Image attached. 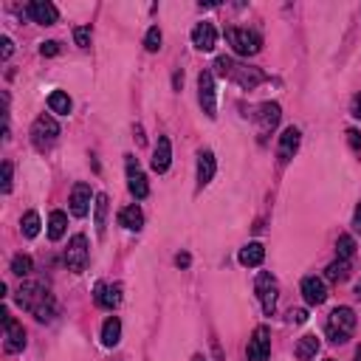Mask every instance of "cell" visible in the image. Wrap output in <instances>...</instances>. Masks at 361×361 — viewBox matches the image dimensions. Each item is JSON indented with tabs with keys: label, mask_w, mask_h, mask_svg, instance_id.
Returning a JSON list of instances; mask_svg holds the SVG:
<instances>
[{
	"label": "cell",
	"mask_w": 361,
	"mask_h": 361,
	"mask_svg": "<svg viewBox=\"0 0 361 361\" xmlns=\"http://www.w3.org/2000/svg\"><path fill=\"white\" fill-rule=\"evenodd\" d=\"M173 82H175V88H181V85H184V74H175V79H173Z\"/></svg>",
	"instance_id": "b9f144b4"
},
{
	"label": "cell",
	"mask_w": 361,
	"mask_h": 361,
	"mask_svg": "<svg viewBox=\"0 0 361 361\" xmlns=\"http://www.w3.org/2000/svg\"><path fill=\"white\" fill-rule=\"evenodd\" d=\"M214 170H218L214 153H212V150H201V153H198V189H203V186L214 178Z\"/></svg>",
	"instance_id": "ffe728a7"
},
{
	"label": "cell",
	"mask_w": 361,
	"mask_h": 361,
	"mask_svg": "<svg viewBox=\"0 0 361 361\" xmlns=\"http://www.w3.org/2000/svg\"><path fill=\"white\" fill-rule=\"evenodd\" d=\"M119 226H125L130 232H141V226H144V212L136 203L133 206H125L122 212H119Z\"/></svg>",
	"instance_id": "7402d4cb"
},
{
	"label": "cell",
	"mask_w": 361,
	"mask_h": 361,
	"mask_svg": "<svg viewBox=\"0 0 361 361\" xmlns=\"http://www.w3.org/2000/svg\"><path fill=\"white\" fill-rule=\"evenodd\" d=\"M0 189H3V195H9V192H12V164L9 161L3 164V186H0Z\"/></svg>",
	"instance_id": "e575fe53"
},
{
	"label": "cell",
	"mask_w": 361,
	"mask_h": 361,
	"mask_svg": "<svg viewBox=\"0 0 361 361\" xmlns=\"http://www.w3.org/2000/svg\"><path fill=\"white\" fill-rule=\"evenodd\" d=\"M356 361H361V345L356 347Z\"/></svg>",
	"instance_id": "ee69618b"
},
{
	"label": "cell",
	"mask_w": 361,
	"mask_h": 361,
	"mask_svg": "<svg viewBox=\"0 0 361 361\" xmlns=\"http://www.w3.org/2000/svg\"><path fill=\"white\" fill-rule=\"evenodd\" d=\"M325 361H336V358H325Z\"/></svg>",
	"instance_id": "bcb514c9"
},
{
	"label": "cell",
	"mask_w": 361,
	"mask_h": 361,
	"mask_svg": "<svg viewBox=\"0 0 361 361\" xmlns=\"http://www.w3.org/2000/svg\"><path fill=\"white\" fill-rule=\"evenodd\" d=\"M65 229H68V214L60 212V209H54L51 218H48V237H51V240H62Z\"/></svg>",
	"instance_id": "4316f807"
},
{
	"label": "cell",
	"mask_w": 361,
	"mask_h": 361,
	"mask_svg": "<svg viewBox=\"0 0 361 361\" xmlns=\"http://www.w3.org/2000/svg\"><path fill=\"white\" fill-rule=\"evenodd\" d=\"M48 108H51V113H60V116H68L71 113V96L65 90H54L51 96H48Z\"/></svg>",
	"instance_id": "83f0119b"
},
{
	"label": "cell",
	"mask_w": 361,
	"mask_h": 361,
	"mask_svg": "<svg viewBox=\"0 0 361 361\" xmlns=\"http://www.w3.org/2000/svg\"><path fill=\"white\" fill-rule=\"evenodd\" d=\"M26 14H29L34 23H40V26H54V23L60 20L57 6L48 3V0H34V3H29V6H26Z\"/></svg>",
	"instance_id": "9a60e30c"
},
{
	"label": "cell",
	"mask_w": 361,
	"mask_h": 361,
	"mask_svg": "<svg viewBox=\"0 0 361 361\" xmlns=\"http://www.w3.org/2000/svg\"><path fill=\"white\" fill-rule=\"evenodd\" d=\"M237 260H240V266L257 269V266H262V260H266V249H262V243H246L240 249Z\"/></svg>",
	"instance_id": "44dd1931"
},
{
	"label": "cell",
	"mask_w": 361,
	"mask_h": 361,
	"mask_svg": "<svg viewBox=\"0 0 361 361\" xmlns=\"http://www.w3.org/2000/svg\"><path fill=\"white\" fill-rule=\"evenodd\" d=\"M32 269H34V262H32L29 254H17V257L12 260V274H17V277H29Z\"/></svg>",
	"instance_id": "f546056e"
},
{
	"label": "cell",
	"mask_w": 361,
	"mask_h": 361,
	"mask_svg": "<svg viewBox=\"0 0 361 361\" xmlns=\"http://www.w3.org/2000/svg\"><path fill=\"white\" fill-rule=\"evenodd\" d=\"M214 42H218V32H214L212 23H198L195 29H192V45L198 48V51H212Z\"/></svg>",
	"instance_id": "ac0fdd59"
},
{
	"label": "cell",
	"mask_w": 361,
	"mask_h": 361,
	"mask_svg": "<svg viewBox=\"0 0 361 361\" xmlns=\"http://www.w3.org/2000/svg\"><path fill=\"white\" fill-rule=\"evenodd\" d=\"M299 141H302L299 127H285V130H282V136H279V147H277V155H279L282 164H288V161H291V158L297 155Z\"/></svg>",
	"instance_id": "e0dca14e"
},
{
	"label": "cell",
	"mask_w": 361,
	"mask_h": 361,
	"mask_svg": "<svg viewBox=\"0 0 361 361\" xmlns=\"http://www.w3.org/2000/svg\"><path fill=\"white\" fill-rule=\"evenodd\" d=\"M316 353H319V339L314 333H305L299 339V345H297V358L299 361H310V358H316Z\"/></svg>",
	"instance_id": "603a6c76"
},
{
	"label": "cell",
	"mask_w": 361,
	"mask_h": 361,
	"mask_svg": "<svg viewBox=\"0 0 361 361\" xmlns=\"http://www.w3.org/2000/svg\"><path fill=\"white\" fill-rule=\"evenodd\" d=\"M74 40H77V45H79V48H88V45H90V40H93L90 26H77V29H74Z\"/></svg>",
	"instance_id": "d6a6232c"
},
{
	"label": "cell",
	"mask_w": 361,
	"mask_h": 361,
	"mask_svg": "<svg viewBox=\"0 0 361 361\" xmlns=\"http://www.w3.org/2000/svg\"><path fill=\"white\" fill-rule=\"evenodd\" d=\"M336 254H339V260H353V254H356V240L350 234H342L339 243H336Z\"/></svg>",
	"instance_id": "4dcf8cb0"
},
{
	"label": "cell",
	"mask_w": 361,
	"mask_h": 361,
	"mask_svg": "<svg viewBox=\"0 0 361 361\" xmlns=\"http://www.w3.org/2000/svg\"><path fill=\"white\" fill-rule=\"evenodd\" d=\"M170 164H173V144H170L166 136H161L158 144H155V150H153V170L161 175V173L170 170Z\"/></svg>",
	"instance_id": "d6986e66"
},
{
	"label": "cell",
	"mask_w": 361,
	"mask_h": 361,
	"mask_svg": "<svg viewBox=\"0 0 361 361\" xmlns=\"http://www.w3.org/2000/svg\"><path fill=\"white\" fill-rule=\"evenodd\" d=\"M350 271H353V260H336L325 269V277L330 282H345L350 277Z\"/></svg>",
	"instance_id": "d4e9b609"
},
{
	"label": "cell",
	"mask_w": 361,
	"mask_h": 361,
	"mask_svg": "<svg viewBox=\"0 0 361 361\" xmlns=\"http://www.w3.org/2000/svg\"><path fill=\"white\" fill-rule=\"evenodd\" d=\"M279 116H282V108L277 102H262L254 113L257 125H260V141H266V136L279 125Z\"/></svg>",
	"instance_id": "8fae6325"
},
{
	"label": "cell",
	"mask_w": 361,
	"mask_h": 361,
	"mask_svg": "<svg viewBox=\"0 0 361 361\" xmlns=\"http://www.w3.org/2000/svg\"><path fill=\"white\" fill-rule=\"evenodd\" d=\"M40 54H42V57H57V54H60V42H57V40L42 42V45H40Z\"/></svg>",
	"instance_id": "836d02e7"
},
{
	"label": "cell",
	"mask_w": 361,
	"mask_h": 361,
	"mask_svg": "<svg viewBox=\"0 0 361 361\" xmlns=\"http://www.w3.org/2000/svg\"><path fill=\"white\" fill-rule=\"evenodd\" d=\"M214 68H218V74H221V77L237 82L243 90H251V88H257V85L266 82V74H262L260 68L240 65V62H234L232 57H218V60H214Z\"/></svg>",
	"instance_id": "7a4b0ae2"
},
{
	"label": "cell",
	"mask_w": 361,
	"mask_h": 361,
	"mask_svg": "<svg viewBox=\"0 0 361 361\" xmlns=\"http://www.w3.org/2000/svg\"><path fill=\"white\" fill-rule=\"evenodd\" d=\"M302 299H305L310 308L325 305V299H327L325 279H319V277H305V279H302Z\"/></svg>",
	"instance_id": "2e32d148"
},
{
	"label": "cell",
	"mask_w": 361,
	"mask_h": 361,
	"mask_svg": "<svg viewBox=\"0 0 361 361\" xmlns=\"http://www.w3.org/2000/svg\"><path fill=\"white\" fill-rule=\"evenodd\" d=\"M57 138H60V125H57V119L54 116H48V113H42V116H37L34 119V125H32V144L40 150V153H48L57 144Z\"/></svg>",
	"instance_id": "277c9868"
},
{
	"label": "cell",
	"mask_w": 361,
	"mask_h": 361,
	"mask_svg": "<svg viewBox=\"0 0 361 361\" xmlns=\"http://www.w3.org/2000/svg\"><path fill=\"white\" fill-rule=\"evenodd\" d=\"M257 297H260V305H262V314L271 316L277 310V297H279V285H277L274 274H269V271L257 274Z\"/></svg>",
	"instance_id": "52a82bcc"
},
{
	"label": "cell",
	"mask_w": 361,
	"mask_h": 361,
	"mask_svg": "<svg viewBox=\"0 0 361 361\" xmlns=\"http://www.w3.org/2000/svg\"><path fill=\"white\" fill-rule=\"evenodd\" d=\"M325 333L333 345H347L356 333V314L353 308H336L333 314L327 316V325H325Z\"/></svg>",
	"instance_id": "3957f363"
},
{
	"label": "cell",
	"mask_w": 361,
	"mask_h": 361,
	"mask_svg": "<svg viewBox=\"0 0 361 361\" xmlns=\"http://www.w3.org/2000/svg\"><path fill=\"white\" fill-rule=\"evenodd\" d=\"M269 356H271V330L266 325H260L249 339L246 358L249 361H269Z\"/></svg>",
	"instance_id": "30bf717a"
},
{
	"label": "cell",
	"mask_w": 361,
	"mask_h": 361,
	"mask_svg": "<svg viewBox=\"0 0 361 361\" xmlns=\"http://www.w3.org/2000/svg\"><path fill=\"white\" fill-rule=\"evenodd\" d=\"M198 102L209 119L218 116V90H214V77L209 71H201L198 74Z\"/></svg>",
	"instance_id": "ba28073f"
},
{
	"label": "cell",
	"mask_w": 361,
	"mask_h": 361,
	"mask_svg": "<svg viewBox=\"0 0 361 361\" xmlns=\"http://www.w3.org/2000/svg\"><path fill=\"white\" fill-rule=\"evenodd\" d=\"M347 144L353 147V153H361V133L358 130H347Z\"/></svg>",
	"instance_id": "d590c367"
},
{
	"label": "cell",
	"mask_w": 361,
	"mask_h": 361,
	"mask_svg": "<svg viewBox=\"0 0 361 361\" xmlns=\"http://www.w3.org/2000/svg\"><path fill=\"white\" fill-rule=\"evenodd\" d=\"M108 195H96V203H93V223H96V234H105V226H108Z\"/></svg>",
	"instance_id": "484cf974"
},
{
	"label": "cell",
	"mask_w": 361,
	"mask_h": 361,
	"mask_svg": "<svg viewBox=\"0 0 361 361\" xmlns=\"http://www.w3.org/2000/svg\"><path fill=\"white\" fill-rule=\"evenodd\" d=\"M119 339H122V322H119V316H110L102 325V345L105 347H116Z\"/></svg>",
	"instance_id": "cb8c5ba5"
},
{
	"label": "cell",
	"mask_w": 361,
	"mask_h": 361,
	"mask_svg": "<svg viewBox=\"0 0 361 361\" xmlns=\"http://www.w3.org/2000/svg\"><path fill=\"white\" fill-rule=\"evenodd\" d=\"M125 170H127V189H130V195L136 201L141 198H147L150 195V184H147V175L141 173V166L133 155H125Z\"/></svg>",
	"instance_id": "9c48e42d"
},
{
	"label": "cell",
	"mask_w": 361,
	"mask_h": 361,
	"mask_svg": "<svg viewBox=\"0 0 361 361\" xmlns=\"http://www.w3.org/2000/svg\"><path fill=\"white\" fill-rule=\"evenodd\" d=\"M353 232L356 234H361V203L356 206V212H353Z\"/></svg>",
	"instance_id": "74e56055"
},
{
	"label": "cell",
	"mask_w": 361,
	"mask_h": 361,
	"mask_svg": "<svg viewBox=\"0 0 361 361\" xmlns=\"http://www.w3.org/2000/svg\"><path fill=\"white\" fill-rule=\"evenodd\" d=\"M90 201H96L90 186L85 181L74 184V189H71V201H68L71 203V214H74V218H85V214L90 212Z\"/></svg>",
	"instance_id": "7c38bea8"
},
{
	"label": "cell",
	"mask_w": 361,
	"mask_h": 361,
	"mask_svg": "<svg viewBox=\"0 0 361 361\" xmlns=\"http://www.w3.org/2000/svg\"><path fill=\"white\" fill-rule=\"evenodd\" d=\"M350 113H353L356 119H361V93H356V99H353V108H350Z\"/></svg>",
	"instance_id": "60d3db41"
},
{
	"label": "cell",
	"mask_w": 361,
	"mask_h": 361,
	"mask_svg": "<svg viewBox=\"0 0 361 361\" xmlns=\"http://www.w3.org/2000/svg\"><path fill=\"white\" fill-rule=\"evenodd\" d=\"M291 322H297V325H302V322H308V310H291Z\"/></svg>",
	"instance_id": "f35d334b"
},
{
	"label": "cell",
	"mask_w": 361,
	"mask_h": 361,
	"mask_svg": "<svg viewBox=\"0 0 361 361\" xmlns=\"http://www.w3.org/2000/svg\"><path fill=\"white\" fill-rule=\"evenodd\" d=\"M356 297H358V299H361V282H358V285H356Z\"/></svg>",
	"instance_id": "f6af8a7d"
},
{
	"label": "cell",
	"mask_w": 361,
	"mask_h": 361,
	"mask_svg": "<svg viewBox=\"0 0 361 361\" xmlns=\"http://www.w3.org/2000/svg\"><path fill=\"white\" fill-rule=\"evenodd\" d=\"M17 302H20V308H26L29 314H34L40 322H51L57 316V302H54L51 291L40 282H23L17 291Z\"/></svg>",
	"instance_id": "6da1fadb"
},
{
	"label": "cell",
	"mask_w": 361,
	"mask_h": 361,
	"mask_svg": "<svg viewBox=\"0 0 361 361\" xmlns=\"http://www.w3.org/2000/svg\"><path fill=\"white\" fill-rule=\"evenodd\" d=\"M0 45H3V51H0V57L9 60V57H12V51H14V42H12L9 37H3V40H0Z\"/></svg>",
	"instance_id": "8d00e7d4"
},
{
	"label": "cell",
	"mask_w": 361,
	"mask_h": 361,
	"mask_svg": "<svg viewBox=\"0 0 361 361\" xmlns=\"http://www.w3.org/2000/svg\"><path fill=\"white\" fill-rule=\"evenodd\" d=\"M20 232H23V237L34 240V237L40 234V214H37V212H26V214H23V221H20Z\"/></svg>",
	"instance_id": "f1b7e54d"
},
{
	"label": "cell",
	"mask_w": 361,
	"mask_h": 361,
	"mask_svg": "<svg viewBox=\"0 0 361 361\" xmlns=\"http://www.w3.org/2000/svg\"><path fill=\"white\" fill-rule=\"evenodd\" d=\"M226 42L240 57H254L262 51V37L257 32H249V29H226Z\"/></svg>",
	"instance_id": "5b68a950"
},
{
	"label": "cell",
	"mask_w": 361,
	"mask_h": 361,
	"mask_svg": "<svg viewBox=\"0 0 361 361\" xmlns=\"http://www.w3.org/2000/svg\"><path fill=\"white\" fill-rule=\"evenodd\" d=\"M189 262H192V257H189V254H186V251H184V254H178V257H175V266H178V269H189Z\"/></svg>",
	"instance_id": "ab89813d"
},
{
	"label": "cell",
	"mask_w": 361,
	"mask_h": 361,
	"mask_svg": "<svg viewBox=\"0 0 361 361\" xmlns=\"http://www.w3.org/2000/svg\"><path fill=\"white\" fill-rule=\"evenodd\" d=\"M93 299L99 308L113 310V308H119V302H122V285L119 282H99L93 288Z\"/></svg>",
	"instance_id": "4fadbf2b"
},
{
	"label": "cell",
	"mask_w": 361,
	"mask_h": 361,
	"mask_svg": "<svg viewBox=\"0 0 361 361\" xmlns=\"http://www.w3.org/2000/svg\"><path fill=\"white\" fill-rule=\"evenodd\" d=\"M3 325H6V353H20L26 347V330H23L20 322H14L9 310H3Z\"/></svg>",
	"instance_id": "5bb4252c"
},
{
	"label": "cell",
	"mask_w": 361,
	"mask_h": 361,
	"mask_svg": "<svg viewBox=\"0 0 361 361\" xmlns=\"http://www.w3.org/2000/svg\"><path fill=\"white\" fill-rule=\"evenodd\" d=\"M90 262V249H88V237L85 234H74L68 240V249H65V266L68 271L82 274Z\"/></svg>",
	"instance_id": "8992f818"
},
{
	"label": "cell",
	"mask_w": 361,
	"mask_h": 361,
	"mask_svg": "<svg viewBox=\"0 0 361 361\" xmlns=\"http://www.w3.org/2000/svg\"><path fill=\"white\" fill-rule=\"evenodd\" d=\"M161 40H164V37H161V29H158V26H153V29L147 32V37H144V48H147L150 54H155L158 48H161Z\"/></svg>",
	"instance_id": "1f68e13d"
},
{
	"label": "cell",
	"mask_w": 361,
	"mask_h": 361,
	"mask_svg": "<svg viewBox=\"0 0 361 361\" xmlns=\"http://www.w3.org/2000/svg\"><path fill=\"white\" fill-rule=\"evenodd\" d=\"M192 361H209V358H206V356H201V353H198V356H192Z\"/></svg>",
	"instance_id": "7bdbcfd3"
}]
</instances>
